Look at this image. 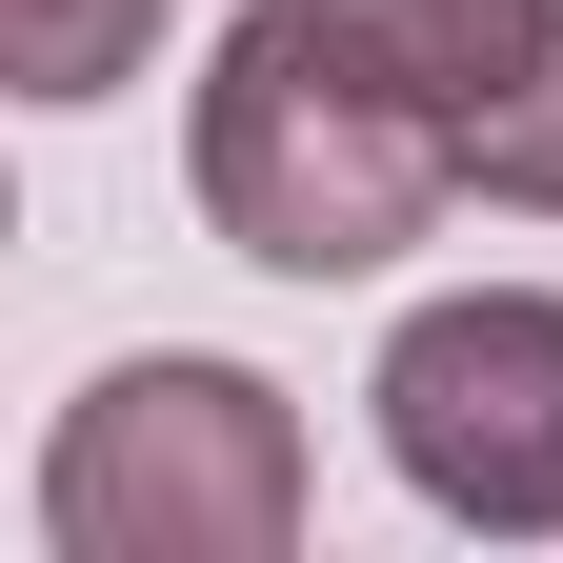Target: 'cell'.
I'll list each match as a JSON object with an SVG mask.
<instances>
[{"instance_id":"6da1fadb","label":"cell","mask_w":563,"mask_h":563,"mask_svg":"<svg viewBox=\"0 0 563 563\" xmlns=\"http://www.w3.org/2000/svg\"><path fill=\"white\" fill-rule=\"evenodd\" d=\"M181 181H201V222H222V262H262V282H383L463 201V121L422 101L342 0H242L222 60H201Z\"/></svg>"},{"instance_id":"7a4b0ae2","label":"cell","mask_w":563,"mask_h":563,"mask_svg":"<svg viewBox=\"0 0 563 563\" xmlns=\"http://www.w3.org/2000/svg\"><path fill=\"white\" fill-rule=\"evenodd\" d=\"M302 504H322L302 402L262 363H201V342L101 363L60 402V443H41V543L60 563H282Z\"/></svg>"},{"instance_id":"3957f363","label":"cell","mask_w":563,"mask_h":563,"mask_svg":"<svg viewBox=\"0 0 563 563\" xmlns=\"http://www.w3.org/2000/svg\"><path fill=\"white\" fill-rule=\"evenodd\" d=\"M383 463L402 504H443L483 543H563V282H463V302H402L383 342Z\"/></svg>"},{"instance_id":"277c9868","label":"cell","mask_w":563,"mask_h":563,"mask_svg":"<svg viewBox=\"0 0 563 563\" xmlns=\"http://www.w3.org/2000/svg\"><path fill=\"white\" fill-rule=\"evenodd\" d=\"M342 21H363V41L402 60V81L463 121V101H504L523 60H543V21H563V0H342Z\"/></svg>"},{"instance_id":"5b68a950","label":"cell","mask_w":563,"mask_h":563,"mask_svg":"<svg viewBox=\"0 0 563 563\" xmlns=\"http://www.w3.org/2000/svg\"><path fill=\"white\" fill-rule=\"evenodd\" d=\"M141 60H162V0H0V81H21L41 121H81V101H121Z\"/></svg>"},{"instance_id":"8992f818","label":"cell","mask_w":563,"mask_h":563,"mask_svg":"<svg viewBox=\"0 0 563 563\" xmlns=\"http://www.w3.org/2000/svg\"><path fill=\"white\" fill-rule=\"evenodd\" d=\"M463 181L523 201V222H563V21H543V60H523L504 101H463Z\"/></svg>"}]
</instances>
